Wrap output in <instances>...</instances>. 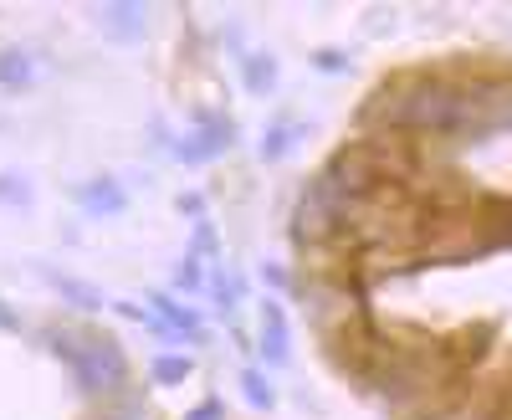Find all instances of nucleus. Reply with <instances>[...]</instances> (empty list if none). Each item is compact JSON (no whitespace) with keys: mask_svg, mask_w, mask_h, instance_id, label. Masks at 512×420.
<instances>
[{"mask_svg":"<svg viewBox=\"0 0 512 420\" xmlns=\"http://www.w3.org/2000/svg\"><path fill=\"white\" fill-rule=\"evenodd\" d=\"M52 287L62 292L67 303H77L82 313H98V308H103V292H93V287H82V282H72V277H57V272H52Z\"/></svg>","mask_w":512,"mask_h":420,"instance_id":"nucleus-7","label":"nucleus"},{"mask_svg":"<svg viewBox=\"0 0 512 420\" xmlns=\"http://www.w3.org/2000/svg\"><path fill=\"white\" fill-rule=\"evenodd\" d=\"M103 26L118 31V36H139L144 31V6H98Z\"/></svg>","mask_w":512,"mask_h":420,"instance_id":"nucleus-5","label":"nucleus"},{"mask_svg":"<svg viewBox=\"0 0 512 420\" xmlns=\"http://www.w3.org/2000/svg\"><path fill=\"white\" fill-rule=\"evenodd\" d=\"M77 200H82V210H93V216H118V210L128 205L123 185H113V180H93V185H82V190H77Z\"/></svg>","mask_w":512,"mask_h":420,"instance_id":"nucleus-3","label":"nucleus"},{"mask_svg":"<svg viewBox=\"0 0 512 420\" xmlns=\"http://www.w3.org/2000/svg\"><path fill=\"white\" fill-rule=\"evenodd\" d=\"M0 200H6V205H26V200H31L26 180H16V175H0Z\"/></svg>","mask_w":512,"mask_h":420,"instance_id":"nucleus-12","label":"nucleus"},{"mask_svg":"<svg viewBox=\"0 0 512 420\" xmlns=\"http://www.w3.org/2000/svg\"><path fill=\"white\" fill-rule=\"evenodd\" d=\"M154 308H159V323H169V328H180V333H200V318L190 313V308H180L175 298H164V292H154Z\"/></svg>","mask_w":512,"mask_h":420,"instance_id":"nucleus-6","label":"nucleus"},{"mask_svg":"<svg viewBox=\"0 0 512 420\" xmlns=\"http://www.w3.org/2000/svg\"><path fill=\"white\" fill-rule=\"evenodd\" d=\"M262 354H267V364H287V354H292L282 303H262Z\"/></svg>","mask_w":512,"mask_h":420,"instance_id":"nucleus-2","label":"nucleus"},{"mask_svg":"<svg viewBox=\"0 0 512 420\" xmlns=\"http://www.w3.org/2000/svg\"><path fill=\"white\" fill-rule=\"evenodd\" d=\"M216 415H221V405H216V400H210V405H200V410H190L185 420H216Z\"/></svg>","mask_w":512,"mask_h":420,"instance_id":"nucleus-15","label":"nucleus"},{"mask_svg":"<svg viewBox=\"0 0 512 420\" xmlns=\"http://www.w3.org/2000/svg\"><path fill=\"white\" fill-rule=\"evenodd\" d=\"M241 390H246V400H251V405H262V410L277 400V395H272V385H267V374H256V369H246V374H241Z\"/></svg>","mask_w":512,"mask_h":420,"instance_id":"nucleus-10","label":"nucleus"},{"mask_svg":"<svg viewBox=\"0 0 512 420\" xmlns=\"http://www.w3.org/2000/svg\"><path fill=\"white\" fill-rule=\"evenodd\" d=\"M297 134H303L297 123H282V129H272V134L262 139V159H282V154L292 149V139H297Z\"/></svg>","mask_w":512,"mask_h":420,"instance_id":"nucleus-9","label":"nucleus"},{"mask_svg":"<svg viewBox=\"0 0 512 420\" xmlns=\"http://www.w3.org/2000/svg\"><path fill=\"white\" fill-rule=\"evenodd\" d=\"M241 72H246V88H251V93H267L272 82H277V62H272V57H246Z\"/></svg>","mask_w":512,"mask_h":420,"instance_id":"nucleus-8","label":"nucleus"},{"mask_svg":"<svg viewBox=\"0 0 512 420\" xmlns=\"http://www.w3.org/2000/svg\"><path fill=\"white\" fill-rule=\"evenodd\" d=\"M200 282H205V277H200V262H195V257H185V262L175 267V287H185V292H195Z\"/></svg>","mask_w":512,"mask_h":420,"instance_id":"nucleus-13","label":"nucleus"},{"mask_svg":"<svg viewBox=\"0 0 512 420\" xmlns=\"http://www.w3.org/2000/svg\"><path fill=\"white\" fill-rule=\"evenodd\" d=\"M0 333H21V318H16L6 303H0Z\"/></svg>","mask_w":512,"mask_h":420,"instance_id":"nucleus-14","label":"nucleus"},{"mask_svg":"<svg viewBox=\"0 0 512 420\" xmlns=\"http://www.w3.org/2000/svg\"><path fill=\"white\" fill-rule=\"evenodd\" d=\"M318 67L323 72H338V67H344V57H338V52H318Z\"/></svg>","mask_w":512,"mask_h":420,"instance_id":"nucleus-16","label":"nucleus"},{"mask_svg":"<svg viewBox=\"0 0 512 420\" xmlns=\"http://www.w3.org/2000/svg\"><path fill=\"white\" fill-rule=\"evenodd\" d=\"M185 374H190V359H175V354H169V359H154V380H159V385H180Z\"/></svg>","mask_w":512,"mask_h":420,"instance_id":"nucleus-11","label":"nucleus"},{"mask_svg":"<svg viewBox=\"0 0 512 420\" xmlns=\"http://www.w3.org/2000/svg\"><path fill=\"white\" fill-rule=\"evenodd\" d=\"M231 139H236V123H205V129H195L190 139L175 144V159H185V164H205V159L226 154Z\"/></svg>","mask_w":512,"mask_h":420,"instance_id":"nucleus-1","label":"nucleus"},{"mask_svg":"<svg viewBox=\"0 0 512 420\" xmlns=\"http://www.w3.org/2000/svg\"><path fill=\"white\" fill-rule=\"evenodd\" d=\"M31 77H36V67H31V57L26 52H16V47H0V82L16 93V88H31Z\"/></svg>","mask_w":512,"mask_h":420,"instance_id":"nucleus-4","label":"nucleus"}]
</instances>
